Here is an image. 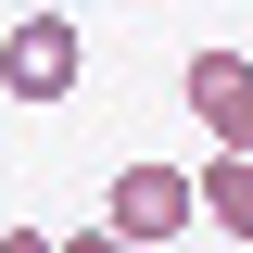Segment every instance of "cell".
<instances>
[{"label":"cell","mask_w":253,"mask_h":253,"mask_svg":"<svg viewBox=\"0 0 253 253\" xmlns=\"http://www.w3.org/2000/svg\"><path fill=\"white\" fill-rule=\"evenodd\" d=\"M38 13H76V0H38Z\"/></svg>","instance_id":"cell-7"},{"label":"cell","mask_w":253,"mask_h":253,"mask_svg":"<svg viewBox=\"0 0 253 253\" xmlns=\"http://www.w3.org/2000/svg\"><path fill=\"white\" fill-rule=\"evenodd\" d=\"M203 228H228V241L253 253V152H215V165H203Z\"/></svg>","instance_id":"cell-4"},{"label":"cell","mask_w":253,"mask_h":253,"mask_svg":"<svg viewBox=\"0 0 253 253\" xmlns=\"http://www.w3.org/2000/svg\"><path fill=\"white\" fill-rule=\"evenodd\" d=\"M177 101L203 114V139H215V152H253V51H190Z\"/></svg>","instance_id":"cell-3"},{"label":"cell","mask_w":253,"mask_h":253,"mask_svg":"<svg viewBox=\"0 0 253 253\" xmlns=\"http://www.w3.org/2000/svg\"><path fill=\"white\" fill-rule=\"evenodd\" d=\"M190 215H203V177H190V165H114V190H101V228H114L126 253L139 241H177Z\"/></svg>","instance_id":"cell-1"},{"label":"cell","mask_w":253,"mask_h":253,"mask_svg":"<svg viewBox=\"0 0 253 253\" xmlns=\"http://www.w3.org/2000/svg\"><path fill=\"white\" fill-rule=\"evenodd\" d=\"M63 253H126V241H114V228H76V241H63Z\"/></svg>","instance_id":"cell-6"},{"label":"cell","mask_w":253,"mask_h":253,"mask_svg":"<svg viewBox=\"0 0 253 253\" xmlns=\"http://www.w3.org/2000/svg\"><path fill=\"white\" fill-rule=\"evenodd\" d=\"M0 253H63V241H51V228H0Z\"/></svg>","instance_id":"cell-5"},{"label":"cell","mask_w":253,"mask_h":253,"mask_svg":"<svg viewBox=\"0 0 253 253\" xmlns=\"http://www.w3.org/2000/svg\"><path fill=\"white\" fill-rule=\"evenodd\" d=\"M76 76H89L76 13H26V26L0 38V89H13V101H76Z\"/></svg>","instance_id":"cell-2"}]
</instances>
